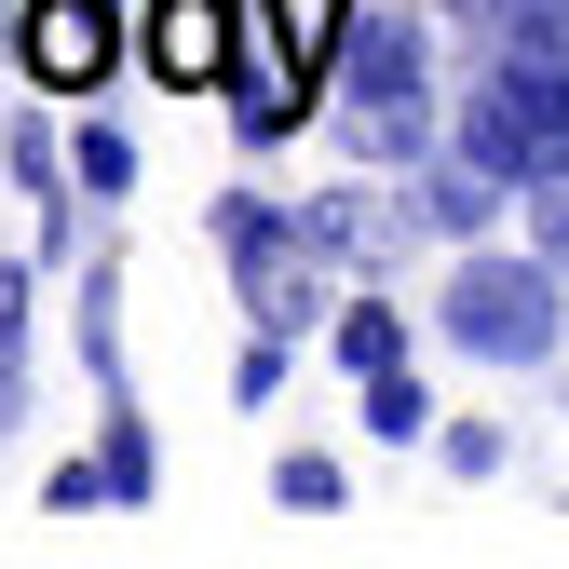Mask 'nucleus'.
<instances>
[{
  "label": "nucleus",
  "instance_id": "obj_1",
  "mask_svg": "<svg viewBox=\"0 0 569 569\" xmlns=\"http://www.w3.org/2000/svg\"><path fill=\"white\" fill-rule=\"evenodd\" d=\"M461 163H488L502 190H542V177H569V68L556 54H488V82H475V109H461Z\"/></svg>",
  "mask_w": 569,
  "mask_h": 569
},
{
  "label": "nucleus",
  "instance_id": "obj_2",
  "mask_svg": "<svg viewBox=\"0 0 569 569\" xmlns=\"http://www.w3.org/2000/svg\"><path fill=\"white\" fill-rule=\"evenodd\" d=\"M448 339L488 367H542L556 352V258H475L448 284Z\"/></svg>",
  "mask_w": 569,
  "mask_h": 569
},
{
  "label": "nucleus",
  "instance_id": "obj_3",
  "mask_svg": "<svg viewBox=\"0 0 569 569\" xmlns=\"http://www.w3.org/2000/svg\"><path fill=\"white\" fill-rule=\"evenodd\" d=\"M352 136H367V150H420V28L407 14H367L352 28Z\"/></svg>",
  "mask_w": 569,
  "mask_h": 569
},
{
  "label": "nucleus",
  "instance_id": "obj_4",
  "mask_svg": "<svg viewBox=\"0 0 569 569\" xmlns=\"http://www.w3.org/2000/svg\"><path fill=\"white\" fill-rule=\"evenodd\" d=\"M109 54H122V14H109V0H28V68H41L54 96L109 82Z\"/></svg>",
  "mask_w": 569,
  "mask_h": 569
},
{
  "label": "nucleus",
  "instance_id": "obj_5",
  "mask_svg": "<svg viewBox=\"0 0 569 569\" xmlns=\"http://www.w3.org/2000/svg\"><path fill=\"white\" fill-rule=\"evenodd\" d=\"M136 54H150V82H231V0H150Z\"/></svg>",
  "mask_w": 569,
  "mask_h": 569
},
{
  "label": "nucleus",
  "instance_id": "obj_6",
  "mask_svg": "<svg viewBox=\"0 0 569 569\" xmlns=\"http://www.w3.org/2000/svg\"><path fill=\"white\" fill-rule=\"evenodd\" d=\"M28 407V271H0V420Z\"/></svg>",
  "mask_w": 569,
  "mask_h": 569
},
{
  "label": "nucleus",
  "instance_id": "obj_7",
  "mask_svg": "<svg viewBox=\"0 0 569 569\" xmlns=\"http://www.w3.org/2000/svg\"><path fill=\"white\" fill-rule=\"evenodd\" d=\"M502 41H516V54H556V68H569V0H502Z\"/></svg>",
  "mask_w": 569,
  "mask_h": 569
},
{
  "label": "nucleus",
  "instance_id": "obj_8",
  "mask_svg": "<svg viewBox=\"0 0 569 569\" xmlns=\"http://www.w3.org/2000/svg\"><path fill=\"white\" fill-rule=\"evenodd\" d=\"M367 420H380V435H420V380L407 367H367Z\"/></svg>",
  "mask_w": 569,
  "mask_h": 569
},
{
  "label": "nucleus",
  "instance_id": "obj_9",
  "mask_svg": "<svg viewBox=\"0 0 569 569\" xmlns=\"http://www.w3.org/2000/svg\"><path fill=\"white\" fill-rule=\"evenodd\" d=\"M339 352H352V367H407V339H393L380 312H352V326H339Z\"/></svg>",
  "mask_w": 569,
  "mask_h": 569
},
{
  "label": "nucleus",
  "instance_id": "obj_10",
  "mask_svg": "<svg viewBox=\"0 0 569 569\" xmlns=\"http://www.w3.org/2000/svg\"><path fill=\"white\" fill-rule=\"evenodd\" d=\"M542 258L569 271V177H542Z\"/></svg>",
  "mask_w": 569,
  "mask_h": 569
},
{
  "label": "nucleus",
  "instance_id": "obj_11",
  "mask_svg": "<svg viewBox=\"0 0 569 569\" xmlns=\"http://www.w3.org/2000/svg\"><path fill=\"white\" fill-rule=\"evenodd\" d=\"M448 14H488V0H448Z\"/></svg>",
  "mask_w": 569,
  "mask_h": 569
}]
</instances>
